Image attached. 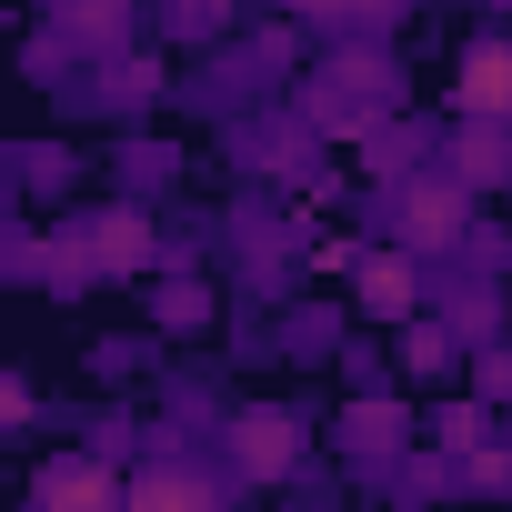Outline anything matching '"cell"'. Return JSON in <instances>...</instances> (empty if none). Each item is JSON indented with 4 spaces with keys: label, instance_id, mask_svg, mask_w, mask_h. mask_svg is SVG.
I'll list each match as a JSON object with an SVG mask.
<instances>
[{
    "label": "cell",
    "instance_id": "obj_12",
    "mask_svg": "<svg viewBox=\"0 0 512 512\" xmlns=\"http://www.w3.org/2000/svg\"><path fill=\"white\" fill-rule=\"evenodd\" d=\"M292 11H302V21H382L392 0H292Z\"/></svg>",
    "mask_w": 512,
    "mask_h": 512
},
{
    "label": "cell",
    "instance_id": "obj_10",
    "mask_svg": "<svg viewBox=\"0 0 512 512\" xmlns=\"http://www.w3.org/2000/svg\"><path fill=\"white\" fill-rule=\"evenodd\" d=\"M342 442H352V452H392V442H402V412H392V402H362V412L342 422Z\"/></svg>",
    "mask_w": 512,
    "mask_h": 512
},
{
    "label": "cell",
    "instance_id": "obj_13",
    "mask_svg": "<svg viewBox=\"0 0 512 512\" xmlns=\"http://www.w3.org/2000/svg\"><path fill=\"white\" fill-rule=\"evenodd\" d=\"M482 392H492V402H512V352H492V362H482Z\"/></svg>",
    "mask_w": 512,
    "mask_h": 512
},
{
    "label": "cell",
    "instance_id": "obj_8",
    "mask_svg": "<svg viewBox=\"0 0 512 512\" xmlns=\"http://www.w3.org/2000/svg\"><path fill=\"white\" fill-rule=\"evenodd\" d=\"M452 181H472V191L512 181V121H462L452 131Z\"/></svg>",
    "mask_w": 512,
    "mask_h": 512
},
{
    "label": "cell",
    "instance_id": "obj_6",
    "mask_svg": "<svg viewBox=\"0 0 512 512\" xmlns=\"http://www.w3.org/2000/svg\"><path fill=\"white\" fill-rule=\"evenodd\" d=\"M452 101L462 121H512V41H472L452 71Z\"/></svg>",
    "mask_w": 512,
    "mask_h": 512
},
{
    "label": "cell",
    "instance_id": "obj_11",
    "mask_svg": "<svg viewBox=\"0 0 512 512\" xmlns=\"http://www.w3.org/2000/svg\"><path fill=\"white\" fill-rule=\"evenodd\" d=\"M171 31H181V41H211V31H231V0H171Z\"/></svg>",
    "mask_w": 512,
    "mask_h": 512
},
{
    "label": "cell",
    "instance_id": "obj_3",
    "mask_svg": "<svg viewBox=\"0 0 512 512\" xmlns=\"http://www.w3.org/2000/svg\"><path fill=\"white\" fill-rule=\"evenodd\" d=\"M131 502V482L111 472V462H41V482H31V512H121Z\"/></svg>",
    "mask_w": 512,
    "mask_h": 512
},
{
    "label": "cell",
    "instance_id": "obj_1",
    "mask_svg": "<svg viewBox=\"0 0 512 512\" xmlns=\"http://www.w3.org/2000/svg\"><path fill=\"white\" fill-rule=\"evenodd\" d=\"M392 241L422 251V262L472 251V181H452V171H402V191H392Z\"/></svg>",
    "mask_w": 512,
    "mask_h": 512
},
{
    "label": "cell",
    "instance_id": "obj_5",
    "mask_svg": "<svg viewBox=\"0 0 512 512\" xmlns=\"http://www.w3.org/2000/svg\"><path fill=\"white\" fill-rule=\"evenodd\" d=\"M81 241H91L101 282H131V272H151V262H161V231H151L131 201H121V211H91V231H81Z\"/></svg>",
    "mask_w": 512,
    "mask_h": 512
},
{
    "label": "cell",
    "instance_id": "obj_2",
    "mask_svg": "<svg viewBox=\"0 0 512 512\" xmlns=\"http://www.w3.org/2000/svg\"><path fill=\"white\" fill-rule=\"evenodd\" d=\"M352 302H362L372 322H392V332H402V322H422V251H402V241H392V251H372V262L352 272Z\"/></svg>",
    "mask_w": 512,
    "mask_h": 512
},
{
    "label": "cell",
    "instance_id": "obj_9",
    "mask_svg": "<svg viewBox=\"0 0 512 512\" xmlns=\"http://www.w3.org/2000/svg\"><path fill=\"white\" fill-rule=\"evenodd\" d=\"M51 21H61L81 51H121V41H131V0H51Z\"/></svg>",
    "mask_w": 512,
    "mask_h": 512
},
{
    "label": "cell",
    "instance_id": "obj_7",
    "mask_svg": "<svg viewBox=\"0 0 512 512\" xmlns=\"http://www.w3.org/2000/svg\"><path fill=\"white\" fill-rule=\"evenodd\" d=\"M121 512H221V482H211L201 462H141Z\"/></svg>",
    "mask_w": 512,
    "mask_h": 512
},
{
    "label": "cell",
    "instance_id": "obj_4",
    "mask_svg": "<svg viewBox=\"0 0 512 512\" xmlns=\"http://www.w3.org/2000/svg\"><path fill=\"white\" fill-rule=\"evenodd\" d=\"M302 442H312V432H302V412H272V402L231 422V462H241L251 482H282V472L302 462Z\"/></svg>",
    "mask_w": 512,
    "mask_h": 512
}]
</instances>
